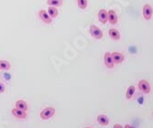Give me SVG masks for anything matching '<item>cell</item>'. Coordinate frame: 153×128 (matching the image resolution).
Masks as SVG:
<instances>
[{"mask_svg": "<svg viewBox=\"0 0 153 128\" xmlns=\"http://www.w3.org/2000/svg\"><path fill=\"white\" fill-rule=\"evenodd\" d=\"M97 122H98V124H101V125L106 126L109 124V119L105 115H99L98 116H97Z\"/></svg>", "mask_w": 153, "mask_h": 128, "instance_id": "12", "label": "cell"}, {"mask_svg": "<svg viewBox=\"0 0 153 128\" xmlns=\"http://www.w3.org/2000/svg\"><path fill=\"white\" fill-rule=\"evenodd\" d=\"M4 92H5V85H4V83L0 82V93H2Z\"/></svg>", "mask_w": 153, "mask_h": 128, "instance_id": "19", "label": "cell"}, {"mask_svg": "<svg viewBox=\"0 0 153 128\" xmlns=\"http://www.w3.org/2000/svg\"><path fill=\"white\" fill-rule=\"evenodd\" d=\"M143 17L146 20H149L152 17V14H153V8L149 4H145L143 7Z\"/></svg>", "mask_w": 153, "mask_h": 128, "instance_id": "3", "label": "cell"}, {"mask_svg": "<svg viewBox=\"0 0 153 128\" xmlns=\"http://www.w3.org/2000/svg\"><path fill=\"white\" fill-rule=\"evenodd\" d=\"M112 58L114 60V62L117 64H119L121 62H123V61L125 60V57L122 53L120 52H113L112 53Z\"/></svg>", "mask_w": 153, "mask_h": 128, "instance_id": "10", "label": "cell"}, {"mask_svg": "<svg viewBox=\"0 0 153 128\" xmlns=\"http://www.w3.org/2000/svg\"><path fill=\"white\" fill-rule=\"evenodd\" d=\"M85 128H92V127H85Z\"/></svg>", "mask_w": 153, "mask_h": 128, "instance_id": "22", "label": "cell"}, {"mask_svg": "<svg viewBox=\"0 0 153 128\" xmlns=\"http://www.w3.org/2000/svg\"><path fill=\"white\" fill-rule=\"evenodd\" d=\"M55 113V109L53 107H46L40 112V118L42 120H48L52 117Z\"/></svg>", "mask_w": 153, "mask_h": 128, "instance_id": "1", "label": "cell"}, {"mask_svg": "<svg viewBox=\"0 0 153 128\" xmlns=\"http://www.w3.org/2000/svg\"><path fill=\"white\" fill-rule=\"evenodd\" d=\"M48 14L50 15V17L51 18H56L58 16V9L55 7H48Z\"/></svg>", "mask_w": 153, "mask_h": 128, "instance_id": "13", "label": "cell"}, {"mask_svg": "<svg viewBox=\"0 0 153 128\" xmlns=\"http://www.w3.org/2000/svg\"><path fill=\"white\" fill-rule=\"evenodd\" d=\"M77 4L81 9H85L88 5V0H77Z\"/></svg>", "mask_w": 153, "mask_h": 128, "instance_id": "18", "label": "cell"}, {"mask_svg": "<svg viewBox=\"0 0 153 128\" xmlns=\"http://www.w3.org/2000/svg\"><path fill=\"white\" fill-rule=\"evenodd\" d=\"M12 115L19 119H25L27 117L26 111H22V110H19L18 108H14L12 110Z\"/></svg>", "mask_w": 153, "mask_h": 128, "instance_id": "8", "label": "cell"}, {"mask_svg": "<svg viewBox=\"0 0 153 128\" xmlns=\"http://www.w3.org/2000/svg\"><path fill=\"white\" fill-rule=\"evenodd\" d=\"M113 128H124L121 124H115L114 125V127Z\"/></svg>", "mask_w": 153, "mask_h": 128, "instance_id": "20", "label": "cell"}, {"mask_svg": "<svg viewBox=\"0 0 153 128\" xmlns=\"http://www.w3.org/2000/svg\"><path fill=\"white\" fill-rule=\"evenodd\" d=\"M39 17L40 18L41 20H42L46 24H51L52 22V18L50 17L48 12L46 10H44V9H40L39 11Z\"/></svg>", "mask_w": 153, "mask_h": 128, "instance_id": "5", "label": "cell"}, {"mask_svg": "<svg viewBox=\"0 0 153 128\" xmlns=\"http://www.w3.org/2000/svg\"><path fill=\"white\" fill-rule=\"evenodd\" d=\"M90 34L93 38H96V39H101L103 38V32L100 28L95 26V25H91L90 28H89Z\"/></svg>", "mask_w": 153, "mask_h": 128, "instance_id": "2", "label": "cell"}, {"mask_svg": "<svg viewBox=\"0 0 153 128\" xmlns=\"http://www.w3.org/2000/svg\"><path fill=\"white\" fill-rule=\"evenodd\" d=\"M10 69V63L7 61H0V70H8Z\"/></svg>", "mask_w": 153, "mask_h": 128, "instance_id": "17", "label": "cell"}, {"mask_svg": "<svg viewBox=\"0 0 153 128\" xmlns=\"http://www.w3.org/2000/svg\"><path fill=\"white\" fill-rule=\"evenodd\" d=\"M117 20H118V18H117V15L116 11L113 9H110L108 11V21L112 25H115L117 23Z\"/></svg>", "mask_w": 153, "mask_h": 128, "instance_id": "9", "label": "cell"}, {"mask_svg": "<svg viewBox=\"0 0 153 128\" xmlns=\"http://www.w3.org/2000/svg\"><path fill=\"white\" fill-rule=\"evenodd\" d=\"M125 128H136V127L131 125V124H126V125H125Z\"/></svg>", "mask_w": 153, "mask_h": 128, "instance_id": "21", "label": "cell"}, {"mask_svg": "<svg viewBox=\"0 0 153 128\" xmlns=\"http://www.w3.org/2000/svg\"><path fill=\"white\" fill-rule=\"evenodd\" d=\"M104 61H105V66L108 68V69H112L114 67V60L112 58V53L110 52H105V56H104Z\"/></svg>", "mask_w": 153, "mask_h": 128, "instance_id": "4", "label": "cell"}, {"mask_svg": "<svg viewBox=\"0 0 153 128\" xmlns=\"http://www.w3.org/2000/svg\"><path fill=\"white\" fill-rule=\"evenodd\" d=\"M16 108L19 109V110H22V111H27V104L25 101L23 100H19L17 103H16Z\"/></svg>", "mask_w": 153, "mask_h": 128, "instance_id": "15", "label": "cell"}, {"mask_svg": "<svg viewBox=\"0 0 153 128\" xmlns=\"http://www.w3.org/2000/svg\"><path fill=\"white\" fill-rule=\"evenodd\" d=\"M108 34H109L111 38H113L115 40L120 39V33L117 30H116V28H110L109 31H108Z\"/></svg>", "mask_w": 153, "mask_h": 128, "instance_id": "11", "label": "cell"}, {"mask_svg": "<svg viewBox=\"0 0 153 128\" xmlns=\"http://www.w3.org/2000/svg\"><path fill=\"white\" fill-rule=\"evenodd\" d=\"M47 5L50 7H60L62 5V0H48Z\"/></svg>", "mask_w": 153, "mask_h": 128, "instance_id": "16", "label": "cell"}, {"mask_svg": "<svg viewBox=\"0 0 153 128\" xmlns=\"http://www.w3.org/2000/svg\"><path fill=\"white\" fill-rule=\"evenodd\" d=\"M135 91H136V88L134 85H130V86L128 88L127 90V92H126V97L128 100H130V99L133 97L134 93H135Z\"/></svg>", "mask_w": 153, "mask_h": 128, "instance_id": "14", "label": "cell"}, {"mask_svg": "<svg viewBox=\"0 0 153 128\" xmlns=\"http://www.w3.org/2000/svg\"><path fill=\"white\" fill-rule=\"evenodd\" d=\"M152 115H153V112H152Z\"/></svg>", "mask_w": 153, "mask_h": 128, "instance_id": "23", "label": "cell"}, {"mask_svg": "<svg viewBox=\"0 0 153 128\" xmlns=\"http://www.w3.org/2000/svg\"><path fill=\"white\" fill-rule=\"evenodd\" d=\"M98 19L101 23L105 24L108 21V12L105 9H100L98 12Z\"/></svg>", "mask_w": 153, "mask_h": 128, "instance_id": "7", "label": "cell"}, {"mask_svg": "<svg viewBox=\"0 0 153 128\" xmlns=\"http://www.w3.org/2000/svg\"><path fill=\"white\" fill-rule=\"evenodd\" d=\"M138 88H140V90L143 93H145V94H148V93H149V92H150V85H149V83L147 81H145V80L140 81V82H138Z\"/></svg>", "mask_w": 153, "mask_h": 128, "instance_id": "6", "label": "cell"}]
</instances>
